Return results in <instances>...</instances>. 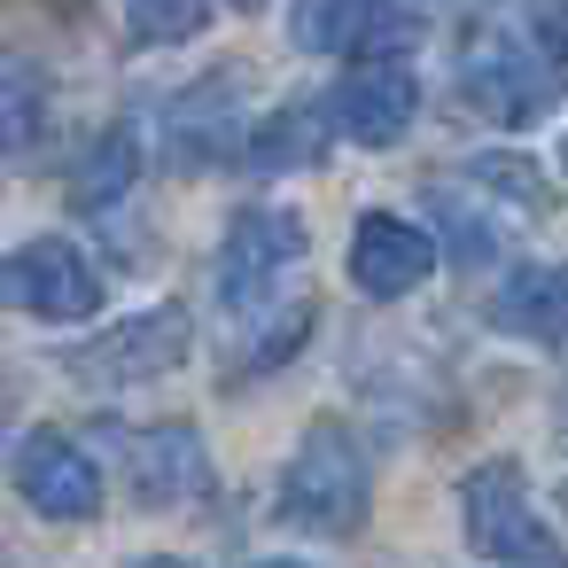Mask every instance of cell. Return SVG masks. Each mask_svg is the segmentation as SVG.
<instances>
[{"instance_id":"6da1fadb","label":"cell","mask_w":568,"mask_h":568,"mask_svg":"<svg viewBox=\"0 0 568 568\" xmlns=\"http://www.w3.org/2000/svg\"><path fill=\"white\" fill-rule=\"evenodd\" d=\"M459 94L490 125H537L560 102V32L529 24H490L459 55Z\"/></svg>"},{"instance_id":"7a4b0ae2","label":"cell","mask_w":568,"mask_h":568,"mask_svg":"<svg viewBox=\"0 0 568 568\" xmlns=\"http://www.w3.org/2000/svg\"><path fill=\"white\" fill-rule=\"evenodd\" d=\"M281 506H288V521L327 529V537L366 521V459H358L343 420H312L304 428V444L288 459V483H281Z\"/></svg>"},{"instance_id":"3957f363","label":"cell","mask_w":568,"mask_h":568,"mask_svg":"<svg viewBox=\"0 0 568 568\" xmlns=\"http://www.w3.org/2000/svg\"><path fill=\"white\" fill-rule=\"evenodd\" d=\"M459 506H467V545L475 552H490L506 568H560V545L537 521V506H529V490H521V475L506 459L475 467L467 490H459Z\"/></svg>"},{"instance_id":"277c9868","label":"cell","mask_w":568,"mask_h":568,"mask_svg":"<svg viewBox=\"0 0 568 568\" xmlns=\"http://www.w3.org/2000/svg\"><path fill=\"white\" fill-rule=\"evenodd\" d=\"M180 358H187V312H180V304H156V312L125 320L118 335L71 351V374L94 382V389H110V382H156V374H172Z\"/></svg>"},{"instance_id":"5b68a950","label":"cell","mask_w":568,"mask_h":568,"mask_svg":"<svg viewBox=\"0 0 568 568\" xmlns=\"http://www.w3.org/2000/svg\"><path fill=\"white\" fill-rule=\"evenodd\" d=\"M9 304H24L40 320H94L102 312V281H94V265L71 242L48 234V242H24L9 257Z\"/></svg>"},{"instance_id":"8992f818","label":"cell","mask_w":568,"mask_h":568,"mask_svg":"<svg viewBox=\"0 0 568 568\" xmlns=\"http://www.w3.org/2000/svg\"><path fill=\"white\" fill-rule=\"evenodd\" d=\"M17 483H24V498H32L48 521H94V514H102V475H94V459H87L71 436H55V428H32V436L17 444Z\"/></svg>"},{"instance_id":"52a82bcc","label":"cell","mask_w":568,"mask_h":568,"mask_svg":"<svg viewBox=\"0 0 568 568\" xmlns=\"http://www.w3.org/2000/svg\"><path fill=\"white\" fill-rule=\"evenodd\" d=\"M304 257V219L296 211H273V203H250V211H234V226H226V257H219V288H226V304H250L281 265H296Z\"/></svg>"},{"instance_id":"ba28073f","label":"cell","mask_w":568,"mask_h":568,"mask_svg":"<svg viewBox=\"0 0 568 568\" xmlns=\"http://www.w3.org/2000/svg\"><path fill=\"white\" fill-rule=\"evenodd\" d=\"M413 110H420V87H413V71H405L397 55H366V63L335 87V118H343V133L366 141V149L405 141Z\"/></svg>"},{"instance_id":"9c48e42d","label":"cell","mask_w":568,"mask_h":568,"mask_svg":"<svg viewBox=\"0 0 568 568\" xmlns=\"http://www.w3.org/2000/svg\"><path fill=\"white\" fill-rule=\"evenodd\" d=\"M428 265H436V242L413 219H389V211L358 219V234H351V281L366 296H405L413 281H428Z\"/></svg>"},{"instance_id":"30bf717a","label":"cell","mask_w":568,"mask_h":568,"mask_svg":"<svg viewBox=\"0 0 568 568\" xmlns=\"http://www.w3.org/2000/svg\"><path fill=\"white\" fill-rule=\"evenodd\" d=\"M288 40L304 55H374L382 40L397 48L405 40V17L389 9V0H296L288 9Z\"/></svg>"},{"instance_id":"8fae6325","label":"cell","mask_w":568,"mask_h":568,"mask_svg":"<svg viewBox=\"0 0 568 568\" xmlns=\"http://www.w3.org/2000/svg\"><path fill=\"white\" fill-rule=\"evenodd\" d=\"M133 490L149 506H180V498H203L211 490V459H203V436L195 428H149L133 444Z\"/></svg>"},{"instance_id":"7c38bea8","label":"cell","mask_w":568,"mask_h":568,"mask_svg":"<svg viewBox=\"0 0 568 568\" xmlns=\"http://www.w3.org/2000/svg\"><path fill=\"white\" fill-rule=\"evenodd\" d=\"M490 320L506 335H537V343L568 335V265H521V273H506L498 296H490Z\"/></svg>"},{"instance_id":"4fadbf2b","label":"cell","mask_w":568,"mask_h":568,"mask_svg":"<svg viewBox=\"0 0 568 568\" xmlns=\"http://www.w3.org/2000/svg\"><path fill=\"white\" fill-rule=\"evenodd\" d=\"M327 125H343V118H335V102H281V110L250 133V164H257V172L320 164V156H327Z\"/></svg>"},{"instance_id":"5bb4252c","label":"cell","mask_w":568,"mask_h":568,"mask_svg":"<svg viewBox=\"0 0 568 568\" xmlns=\"http://www.w3.org/2000/svg\"><path fill=\"white\" fill-rule=\"evenodd\" d=\"M133 164H141L133 133H125V125H110V133L79 156V172H71V203H79V211H110V203L133 187Z\"/></svg>"},{"instance_id":"9a60e30c","label":"cell","mask_w":568,"mask_h":568,"mask_svg":"<svg viewBox=\"0 0 568 568\" xmlns=\"http://www.w3.org/2000/svg\"><path fill=\"white\" fill-rule=\"evenodd\" d=\"M226 87L234 79H203L180 110H172V133L187 141V149H203V156H219V149H242V133H234V118H219L226 110Z\"/></svg>"},{"instance_id":"2e32d148","label":"cell","mask_w":568,"mask_h":568,"mask_svg":"<svg viewBox=\"0 0 568 568\" xmlns=\"http://www.w3.org/2000/svg\"><path fill=\"white\" fill-rule=\"evenodd\" d=\"M125 17H133L141 40H187V32L203 24L195 0H125Z\"/></svg>"},{"instance_id":"e0dca14e","label":"cell","mask_w":568,"mask_h":568,"mask_svg":"<svg viewBox=\"0 0 568 568\" xmlns=\"http://www.w3.org/2000/svg\"><path fill=\"white\" fill-rule=\"evenodd\" d=\"M304 327H312V304H281V312H273V327H265V343H257L242 366H250V374H265L273 358H288V351L304 343Z\"/></svg>"},{"instance_id":"ac0fdd59","label":"cell","mask_w":568,"mask_h":568,"mask_svg":"<svg viewBox=\"0 0 568 568\" xmlns=\"http://www.w3.org/2000/svg\"><path fill=\"white\" fill-rule=\"evenodd\" d=\"M32 133H40V87H32V71L17 63V71H9V156H24Z\"/></svg>"},{"instance_id":"d6986e66","label":"cell","mask_w":568,"mask_h":568,"mask_svg":"<svg viewBox=\"0 0 568 568\" xmlns=\"http://www.w3.org/2000/svg\"><path fill=\"white\" fill-rule=\"evenodd\" d=\"M133 568H187V560H133Z\"/></svg>"},{"instance_id":"ffe728a7","label":"cell","mask_w":568,"mask_h":568,"mask_svg":"<svg viewBox=\"0 0 568 568\" xmlns=\"http://www.w3.org/2000/svg\"><path fill=\"white\" fill-rule=\"evenodd\" d=\"M226 9H242V17H250V9H265V0H226Z\"/></svg>"},{"instance_id":"44dd1931","label":"cell","mask_w":568,"mask_h":568,"mask_svg":"<svg viewBox=\"0 0 568 568\" xmlns=\"http://www.w3.org/2000/svg\"><path fill=\"white\" fill-rule=\"evenodd\" d=\"M265 568H304V560H265Z\"/></svg>"},{"instance_id":"7402d4cb","label":"cell","mask_w":568,"mask_h":568,"mask_svg":"<svg viewBox=\"0 0 568 568\" xmlns=\"http://www.w3.org/2000/svg\"><path fill=\"white\" fill-rule=\"evenodd\" d=\"M560 32H568V0H560Z\"/></svg>"}]
</instances>
